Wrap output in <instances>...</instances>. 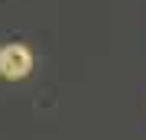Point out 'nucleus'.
Wrapping results in <instances>:
<instances>
[{"instance_id": "obj_1", "label": "nucleus", "mask_w": 146, "mask_h": 140, "mask_svg": "<svg viewBox=\"0 0 146 140\" xmlns=\"http://www.w3.org/2000/svg\"><path fill=\"white\" fill-rule=\"evenodd\" d=\"M29 68H33V56L26 46L10 42V46L0 49V75L3 78H26Z\"/></svg>"}]
</instances>
